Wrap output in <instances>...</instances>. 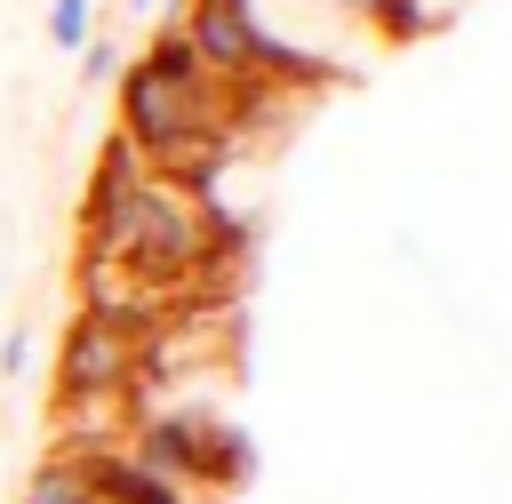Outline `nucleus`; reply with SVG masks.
<instances>
[{"mask_svg":"<svg viewBox=\"0 0 512 504\" xmlns=\"http://www.w3.org/2000/svg\"><path fill=\"white\" fill-rule=\"evenodd\" d=\"M136 376H144V336L120 328V320H96L80 312L56 344V392H88V400H136Z\"/></svg>","mask_w":512,"mask_h":504,"instance_id":"f257e3e1","label":"nucleus"},{"mask_svg":"<svg viewBox=\"0 0 512 504\" xmlns=\"http://www.w3.org/2000/svg\"><path fill=\"white\" fill-rule=\"evenodd\" d=\"M176 32L216 80H248V56H256V8L248 0H184Z\"/></svg>","mask_w":512,"mask_h":504,"instance_id":"f03ea898","label":"nucleus"},{"mask_svg":"<svg viewBox=\"0 0 512 504\" xmlns=\"http://www.w3.org/2000/svg\"><path fill=\"white\" fill-rule=\"evenodd\" d=\"M16 504H96V480H88L80 456H48V464L24 472V496Z\"/></svg>","mask_w":512,"mask_h":504,"instance_id":"7ed1b4c3","label":"nucleus"},{"mask_svg":"<svg viewBox=\"0 0 512 504\" xmlns=\"http://www.w3.org/2000/svg\"><path fill=\"white\" fill-rule=\"evenodd\" d=\"M88 40H96V0H48V48L80 56Z\"/></svg>","mask_w":512,"mask_h":504,"instance_id":"20e7f679","label":"nucleus"},{"mask_svg":"<svg viewBox=\"0 0 512 504\" xmlns=\"http://www.w3.org/2000/svg\"><path fill=\"white\" fill-rule=\"evenodd\" d=\"M120 64H128V56H120V48L104 40V32H96V40L80 48V80H88V88H112V80H120Z\"/></svg>","mask_w":512,"mask_h":504,"instance_id":"39448f33","label":"nucleus"},{"mask_svg":"<svg viewBox=\"0 0 512 504\" xmlns=\"http://www.w3.org/2000/svg\"><path fill=\"white\" fill-rule=\"evenodd\" d=\"M24 360H32V336H8L0 344V376H24Z\"/></svg>","mask_w":512,"mask_h":504,"instance_id":"423d86ee","label":"nucleus"},{"mask_svg":"<svg viewBox=\"0 0 512 504\" xmlns=\"http://www.w3.org/2000/svg\"><path fill=\"white\" fill-rule=\"evenodd\" d=\"M168 0H120V16H160Z\"/></svg>","mask_w":512,"mask_h":504,"instance_id":"0eeeda50","label":"nucleus"}]
</instances>
